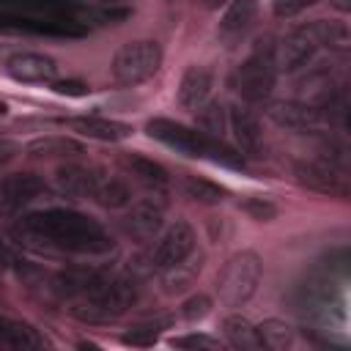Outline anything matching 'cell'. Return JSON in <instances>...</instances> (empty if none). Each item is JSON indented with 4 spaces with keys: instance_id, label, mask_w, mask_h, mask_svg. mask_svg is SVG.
I'll use <instances>...</instances> for the list:
<instances>
[{
    "instance_id": "6da1fadb",
    "label": "cell",
    "mask_w": 351,
    "mask_h": 351,
    "mask_svg": "<svg viewBox=\"0 0 351 351\" xmlns=\"http://www.w3.org/2000/svg\"><path fill=\"white\" fill-rule=\"evenodd\" d=\"M11 236L19 247L60 255H107L115 247L110 230L101 222L60 206L19 217L11 228Z\"/></svg>"
},
{
    "instance_id": "7a4b0ae2",
    "label": "cell",
    "mask_w": 351,
    "mask_h": 351,
    "mask_svg": "<svg viewBox=\"0 0 351 351\" xmlns=\"http://www.w3.org/2000/svg\"><path fill=\"white\" fill-rule=\"evenodd\" d=\"M55 288L74 302L71 313L82 321H112L140 299V285L132 271L69 269L55 277Z\"/></svg>"
},
{
    "instance_id": "3957f363",
    "label": "cell",
    "mask_w": 351,
    "mask_h": 351,
    "mask_svg": "<svg viewBox=\"0 0 351 351\" xmlns=\"http://www.w3.org/2000/svg\"><path fill=\"white\" fill-rule=\"evenodd\" d=\"M0 27L44 33V36H82L85 25L77 8L66 0H0Z\"/></svg>"
},
{
    "instance_id": "277c9868",
    "label": "cell",
    "mask_w": 351,
    "mask_h": 351,
    "mask_svg": "<svg viewBox=\"0 0 351 351\" xmlns=\"http://www.w3.org/2000/svg\"><path fill=\"white\" fill-rule=\"evenodd\" d=\"M277 44H271V38H261L252 52L233 69L230 74V88L250 104L255 101H266L277 85V58H274Z\"/></svg>"
},
{
    "instance_id": "5b68a950",
    "label": "cell",
    "mask_w": 351,
    "mask_h": 351,
    "mask_svg": "<svg viewBox=\"0 0 351 351\" xmlns=\"http://www.w3.org/2000/svg\"><path fill=\"white\" fill-rule=\"evenodd\" d=\"M195 250V230L189 222L184 219H176L173 225H167L156 239L154 244L140 252L134 261H129V271L134 277L140 274H162L165 269L176 266L178 261H184L189 252Z\"/></svg>"
},
{
    "instance_id": "8992f818",
    "label": "cell",
    "mask_w": 351,
    "mask_h": 351,
    "mask_svg": "<svg viewBox=\"0 0 351 351\" xmlns=\"http://www.w3.org/2000/svg\"><path fill=\"white\" fill-rule=\"evenodd\" d=\"M261 277H263V261L255 250L233 252L217 274L219 302L228 304V307H244L255 296V291L261 285Z\"/></svg>"
},
{
    "instance_id": "52a82bcc",
    "label": "cell",
    "mask_w": 351,
    "mask_h": 351,
    "mask_svg": "<svg viewBox=\"0 0 351 351\" xmlns=\"http://www.w3.org/2000/svg\"><path fill=\"white\" fill-rule=\"evenodd\" d=\"M337 280L340 277H335L329 269H315L299 282L296 304L307 321L332 324V321L343 318V302H340Z\"/></svg>"
},
{
    "instance_id": "ba28073f",
    "label": "cell",
    "mask_w": 351,
    "mask_h": 351,
    "mask_svg": "<svg viewBox=\"0 0 351 351\" xmlns=\"http://www.w3.org/2000/svg\"><path fill=\"white\" fill-rule=\"evenodd\" d=\"M162 47L159 41L154 38H134V41H126L115 49L112 60H110V74L118 85L123 88H134V85H143L148 82L159 66H162Z\"/></svg>"
},
{
    "instance_id": "9c48e42d",
    "label": "cell",
    "mask_w": 351,
    "mask_h": 351,
    "mask_svg": "<svg viewBox=\"0 0 351 351\" xmlns=\"http://www.w3.org/2000/svg\"><path fill=\"white\" fill-rule=\"evenodd\" d=\"M145 132L148 137H154L156 143L184 154V156H206L208 151V143L211 137L203 134L197 126H186L181 121H173V118H165V115H156V118H148L145 121Z\"/></svg>"
},
{
    "instance_id": "30bf717a",
    "label": "cell",
    "mask_w": 351,
    "mask_h": 351,
    "mask_svg": "<svg viewBox=\"0 0 351 351\" xmlns=\"http://www.w3.org/2000/svg\"><path fill=\"white\" fill-rule=\"evenodd\" d=\"M165 211H167V203L159 192L148 195V197H140L137 203H129L123 217H121V230L137 241V244H148L151 239H156L165 228Z\"/></svg>"
},
{
    "instance_id": "8fae6325",
    "label": "cell",
    "mask_w": 351,
    "mask_h": 351,
    "mask_svg": "<svg viewBox=\"0 0 351 351\" xmlns=\"http://www.w3.org/2000/svg\"><path fill=\"white\" fill-rule=\"evenodd\" d=\"M346 173L348 170H340V167L329 165L321 156L299 159L293 165V176H296V181L304 189L318 192V195H329V197H340V200H346L348 192H351V184H348V176Z\"/></svg>"
},
{
    "instance_id": "7c38bea8",
    "label": "cell",
    "mask_w": 351,
    "mask_h": 351,
    "mask_svg": "<svg viewBox=\"0 0 351 351\" xmlns=\"http://www.w3.org/2000/svg\"><path fill=\"white\" fill-rule=\"evenodd\" d=\"M3 71L22 85H52L58 80L55 58L36 49H14L11 55H5Z\"/></svg>"
},
{
    "instance_id": "4fadbf2b",
    "label": "cell",
    "mask_w": 351,
    "mask_h": 351,
    "mask_svg": "<svg viewBox=\"0 0 351 351\" xmlns=\"http://www.w3.org/2000/svg\"><path fill=\"white\" fill-rule=\"evenodd\" d=\"M321 44L315 38V33L310 30V25H299L291 33H285L274 49L277 58V69L285 74H296L302 69H307L313 63V58L318 55Z\"/></svg>"
},
{
    "instance_id": "5bb4252c",
    "label": "cell",
    "mask_w": 351,
    "mask_h": 351,
    "mask_svg": "<svg viewBox=\"0 0 351 351\" xmlns=\"http://www.w3.org/2000/svg\"><path fill=\"white\" fill-rule=\"evenodd\" d=\"M41 192L44 181L36 173H11L0 178V222L16 219Z\"/></svg>"
},
{
    "instance_id": "9a60e30c",
    "label": "cell",
    "mask_w": 351,
    "mask_h": 351,
    "mask_svg": "<svg viewBox=\"0 0 351 351\" xmlns=\"http://www.w3.org/2000/svg\"><path fill=\"white\" fill-rule=\"evenodd\" d=\"M258 19V0H228L217 25V38L230 49L247 38Z\"/></svg>"
},
{
    "instance_id": "2e32d148",
    "label": "cell",
    "mask_w": 351,
    "mask_h": 351,
    "mask_svg": "<svg viewBox=\"0 0 351 351\" xmlns=\"http://www.w3.org/2000/svg\"><path fill=\"white\" fill-rule=\"evenodd\" d=\"M266 112L277 126H285L291 132H315L324 123L321 110L307 101H274Z\"/></svg>"
},
{
    "instance_id": "e0dca14e",
    "label": "cell",
    "mask_w": 351,
    "mask_h": 351,
    "mask_svg": "<svg viewBox=\"0 0 351 351\" xmlns=\"http://www.w3.org/2000/svg\"><path fill=\"white\" fill-rule=\"evenodd\" d=\"M71 132H77L80 137L88 140H99V143H121L126 137H132V126L115 118H101V115H74L63 121Z\"/></svg>"
},
{
    "instance_id": "ac0fdd59",
    "label": "cell",
    "mask_w": 351,
    "mask_h": 351,
    "mask_svg": "<svg viewBox=\"0 0 351 351\" xmlns=\"http://www.w3.org/2000/svg\"><path fill=\"white\" fill-rule=\"evenodd\" d=\"M228 126L233 132V140H236V148L247 156H255L263 145V129H261V121L252 110L236 104L228 110Z\"/></svg>"
},
{
    "instance_id": "d6986e66",
    "label": "cell",
    "mask_w": 351,
    "mask_h": 351,
    "mask_svg": "<svg viewBox=\"0 0 351 351\" xmlns=\"http://www.w3.org/2000/svg\"><path fill=\"white\" fill-rule=\"evenodd\" d=\"M214 88V74L206 66H186V71L178 80L176 99L184 110H197L203 101H208Z\"/></svg>"
},
{
    "instance_id": "ffe728a7",
    "label": "cell",
    "mask_w": 351,
    "mask_h": 351,
    "mask_svg": "<svg viewBox=\"0 0 351 351\" xmlns=\"http://www.w3.org/2000/svg\"><path fill=\"white\" fill-rule=\"evenodd\" d=\"M99 167H90V165H60L58 173H55V184L63 195L69 197H90L93 192V184L99 178Z\"/></svg>"
},
{
    "instance_id": "44dd1931",
    "label": "cell",
    "mask_w": 351,
    "mask_h": 351,
    "mask_svg": "<svg viewBox=\"0 0 351 351\" xmlns=\"http://www.w3.org/2000/svg\"><path fill=\"white\" fill-rule=\"evenodd\" d=\"M123 167H126L140 184H145V186L154 189V192H165L167 184H170V176H167L165 165H159L156 159H148V156H143V154H126V156H123Z\"/></svg>"
},
{
    "instance_id": "7402d4cb",
    "label": "cell",
    "mask_w": 351,
    "mask_h": 351,
    "mask_svg": "<svg viewBox=\"0 0 351 351\" xmlns=\"http://www.w3.org/2000/svg\"><path fill=\"white\" fill-rule=\"evenodd\" d=\"M222 335H225L228 346L236 351H261L263 348V343L258 337V326L250 318H244L241 313H233L222 321Z\"/></svg>"
},
{
    "instance_id": "603a6c76",
    "label": "cell",
    "mask_w": 351,
    "mask_h": 351,
    "mask_svg": "<svg viewBox=\"0 0 351 351\" xmlns=\"http://www.w3.org/2000/svg\"><path fill=\"white\" fill-rule=\"evenodd\" d=\"M203 261H206V255L192 250L184 261H178L176 266L165 269V271H162V285H165V291H167V293H181V291H186V288L197 280V274H200V269H203Z\"/></svg>"
},
{
    "instance_id": "cb8c5ba5",
    "label": "cell",
    "mask_w": 351,
    "mask_h": 351,
    "mask_svg": "<svg viewBox=\"0 0 351 351\" xmlns=\"http://www.w3.org/2000/svg\"><path fill=\"white\" fill-rule=\"evenodd\" d=\"M90 200H96L101 208H126L132 203V189L123 178L99 173L93 192H90Z\"/></svg>"
},
{
    "instance_id": "d4e9b609",
    "label": "cell",
    "mask_w": 351,
    "mask_h": 351,
    "mask_svg": "<svg viewBox=\"0 0 351 351\" xmlns=\"http://www.w3.org/2000/svg\"><path fill=\"white\" fill-rule=\"evenodd\" d=\"M0 346L3 348H38L44 346L41 335L25 324V321H16V318H8V315H0Z\"/></svg>"
},
{
    "instance_id": "484cf974",
    "label": "cell",
    "mask_w": 351,
    "mask_h": 351,
    "mask_svg": "<svg viewBox=\"0 0 351 351\" xmlns=\"http://www.w3.org/2000/svg\"><path fill=\"white\" fill-rule=\"evenodd\" d=\"M27 154L30 156H41V159H69V156H77L82 154V145L77 140H69V137H36L27 143Z\"/></svg>"
},
{
    "instance_id": "4316f807",
    "label": "cell",
    "mask_w": 351,
    "mask_h": 351,
    "mask_svg": "<svg viewBox=\"0 0 351 351\" xmlns=\"http://www.w3.org/2000/svg\"><path fill=\"white\" fill-rule=\"evenodd\" d=\"M258 337L263 343V348L271 351H285L293 346V326L282 318H266L258 324Z\"/></svg>"
},
{
    "instance_id": "83f0119b",
    "label": "cell",
    "mask_w": 351,
    "mask_h": 351,
    "mask_svg": "<svg viewBox=\"0 0 351 351\" xmlns=\"http://www.w3.org/2000/svg\"><path fill=\"white\" fill-rule=\"evenodd\" d=\"M195 121H197V129L208 137H219L222 140V132L228 126V110L225 104L219 101H203L197 110H195Z\"/></svg>"
},
{
    "instance_id": "f1b7e54d",
    "label": "cell",
    "mask_w": 351,
    "mask_h": 351,
    "mask_svg": "<svg viewBox=\"0 0 351 351\" xmlns=\"http://www.w3.org/2000/svg\"><path fill=\"white\" fill-rule=\"evenodd\" d=\"M184 192L186 197H192L195 203H206V206H214V203H222L225 200V186L208 181V178H200V176H186L184 178Z\"/></svg>"
},
{
    "instance_id": "f546056e",
    "label": "cell",
    "mask_w": 351,
    "mask_h": 351,
    "mask_svg": "<svg viewBox=\"0 0 351 351\" xmlns=\"http://www.w3.org/2000/svg\"><path fill=\"white\" fill-rule=\"evenodd\" d=\"M310 30L315 33L321 47H346L348 44V27L346 22H335V19H313L307 22Z\"/></svg>"
},
{
    "instance_id": "4dcf8cb0",
    "label": "cell",
    "mask_w": 351,
    "mask_h": 351,
    "mask_svg": "<svg viewBox=\"0 0 351 351\" xmlns=\"http://www.w3.org/2000/svg\"><path fill=\"white\" fill-rule=\"evenodd\" d=\"M206 156H208L211 162H217V165H225V167H233V170H241V167H244V154H241L239 148H230V145H225L219 137H211Z\"/></svg>"
},
{
    "instance_id": "1f68e13d",
    "label": "cell",
    "mask_w": 351,
    "mask_h": 351,
    "mask_svg": "<svg viewBox=\"0 0 351 351\" xmlns=\"http://www.w3.org/2000/svg\"><path fill=\"white\" fill-rule=\"evenodd\" d=\"M165 326V321H145V324H137V326H132L121 340L126 343V346H137V348H148V346H154L156 340H159V329Z\"/></svg>"
},
{
    "instance_id": "d6a6232c",
    "label": "cell",
    "mask_w": 351,
    "mask_h": 351,
    "mask_svg": "<svg viewBox=\"0 0 351 351\" xmlns=\"http://www.w3.org/2000/svg\"><path fill=\"white\" fill-rule=\"evenodd\" d=\"M170 346L173 348H184V351H214L219 348L222 343L211 335H203V332H189V335H178V337H170Z\"/></svg>"
},
{
    "instance_id": "836d02e7",
    "label": "cell",
    "mask_w": 351,
    "mask_h": 351,
    "mask_svg": "<svg viewBox=\"0 0 351 351\" xmlns=\"http://www.w3.org/2000/svg\"><path fill=\"white\" fill-rule=\"evenodd\" d=\"M208 313H211V296H206V293H192V296L184 299V304H181V318L189 321V324L206 318Z\"/></svg>"
},
{
    "instance_id": "e575fe53",
    "label": "cell",
    "mask_w": 351,
    "mask_h": 351,
    "mask_svg": "<svg viewBox=\"0 0 351 351\" xmlns=\"http://www.w3.org/2000/svg\"><path fill=\"white\" fill-rule=\"evenodd\" d=\"M0 269H5V271H16L19 277H25L27 274V269H30V263L27 261H22L19 258V252L0 236Z\"/></svg>"
},
{
    "instance_id": "d590c367",
    "label": "cell",
    "mask_w": 351,
    "mask_h": 351,
    "mask_svg": "<svg viewBox=\"0 0 351 351\" xmlns=\"http://www.w3.org/2000/svg\"><path fill=\"white\" fill-rule=\"evenodd\" d=\"M241 208H244L252 219H258V222H269V219L277 217V206H274L269 197H247V200L241 203Z\"/></svg>"
},
{
    "instance_id": "8d00e7d4",
    "label": "cell",
    "mask_w": 351,
    "mask_h": 351,
    "mask_svg": "<svg viewBox=\"0 0 351 351\" xmlns=\"http://www.w3.org/2000/svg\"><path fill=\"white\" fill-rule=\"evenodd\" d=\"M310 3H313V0H271V11H274V16H280V19H291V16L302 14Z\"/></svg>"
},
{
    "instance_id": "74e56055",
    "label": "cell",
    "mask_w": 351,
    "mask_h": 351,
    "mask_svg": "<svg viewBox=\"0 0 351 351\" xmlns=\"http://www.w3.org/2000/svg\"><path fill=\"white\" fill-rule=\"evenodd\" d=\"M52 90L60 93V96H85L90 88L85 82H80V80H55Z\"/></svg>"
},
{
    "instance_id": "f35d334b",
    "label": "cell",
    "mask_w": 351,
    "mask_h": 351,
    "mask_svg": "<svg viewBox=\"0 0 351 351\" xmlns=\"http://www.w3.org/2000/svg\"><path fill=\"white\" fill-rule=\"evenodd\" d=\"M19 154H22V145L16 140H0V170H5Z\"/></svg>"
},
{
    "instance_id": "ab89813d",
    "label": "cell",
    "mask_w": 351,
    "mask_h": 351,
    "mask_svg": "<svg viewBox=\"0 0 351 351\" xmlns=\"http://www.w3.org/2000/svg\"><path fill=\"white\" fill-rule=\"evenodd\" d=\"M197 3H200L206 11H217V8H222L228 0H197Z\"/></svg>"
}]
</instances>
